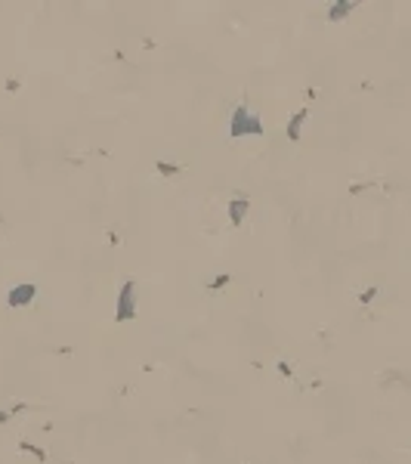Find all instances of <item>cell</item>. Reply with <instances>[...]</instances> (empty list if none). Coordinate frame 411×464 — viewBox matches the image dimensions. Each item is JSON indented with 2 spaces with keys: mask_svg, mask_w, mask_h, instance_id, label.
<instances>
[{
  "mask_svg": "<svg viewBox=\"0 0 411 464\" xmlns=\"http://www.w3.org/2000/svg\"><path fill=\"white\" fill-rule=\"evenodd\" d=\"M229 279H232V276H229V273H223V276H216V279H213V282H210V288H213V291H216V288H223V285H226V282H229Z\"/></svg>",
  "mask_w": 411,
  "mask_h": 464,
  "instance_id": "9",
  "label": "cell"
},
{
  "mask_svg": "<svg viewBox=\"0 0 411 464\" xmlns=\"http://www.w3.org/2000/svg\"><path fill=\"white\" fill-rule=\"evenodd\" d=\"M34 297H37V285H31V282H22V285H13V288H10V294H7V303H10L13 309H19V306H28Z\"/></svg>",
  "mask_w": 411,
  "mask_h": 464,
  "instance_id": "3",
  "label": "cell"
},
{
  "mask_svg": "<svg viewBox=\"0 0 411 464\" xmlns=\"http://www.w3.org/2000/svg\"><path fill=\"white\" fill-rule=\"evenodd\" d=\"M4 421H10V409H7V412H0V424H4Z\"/></svg>",
  "mask_w": 411,
  "mask_h": 464,
  "instance_id": "11",
  "label": "cell"
},
{
  "mask_svg": "<svg viewBox=\"0 0 411 464\" xmlns=\"http://www.w3.org/2000/svg\"><path fill=\"white\" fill-rule=\"evenodd\" d=\"M118 322H130L136 319V282H124L121 291H118V313H115Z\"/></svg>",
  "mask_w": 411,
  "mask_h": 464,
  "instance_id": "2",
  "label": "cell"
},
{
  "mask_svg": "<svg viewBox=\"0 0 411 464\" xmlns=\"http://www.w3.org/2000/svg\"><path fill=\"white\" fill-rule=\"evenodd\" d=\"M356 4H353V0H337V4H331V13H328V19L331 22H337V19H343L350 10H353Z\"/></svg>",
  "mask_w": 411,
  "mask_h": 464,
  "instance_id": "6",
  "label": "cell"
},
{
  "mask_svg": "<svg viewBox=\"0 0 411 464\" xmlns=\"http://www.w3.org/2000/svg\"><path fill=\"white\" fill-rule=\"evenodd\" d=\"M306 118H309V111H306V108H300V111H297L294 118L288 121V130H284V133H288V139H291V142L300 139V127H303V121H306Z\"/></svg>",
  "mask_w": 411,
  "mask_h": 464,
  "instance_id": "5",
  "label": "cell"
},
{
  "mask_svg": "<svg viewBox=\"0 0 411 464\" xmlns=\"http://www.w3.org/2000/svg\"><path fill=\"white\" fill-rule=\"evenodd\" d=\"M229 133H232V136H260V133H263V124H260V118H257L247 105H238V108L232 111Z\"/></svg>",
  "mask_w": 411,
  "mask_h": 464,
  "instance_id": "1",
  "label": "cell"
},
{
  "mask_svg": "<svg viewBox=\"0 0 411 464\" xmlns=\"http://www.w3.org/2000/svg\"><path fill=\"white\" fill-rule=\"evenodd\" d=\"M158 170H161L164 177H170V173H179V164H167V161H158Z\"/></svg>",
  "mask_w": 411,
  "mask_h": 464,
  "instance_id": "8",
  "label": "cell"
},
{
  "mask_svg": "<svg viewBox=\"0 0 411 464\" xmlns=\"http://www.w3.org/2000/svg\"><path fill=\"white\" fill-rule=\"evenodd\" d=\"M247 198L241 195V192H235L232 195V201H229V220H232V226H241L244 223V217H247Z\"/></svg>",
  "mask_w": 411,
  "mask_h": 464,
  "instance_id": "4",
  "label": "cell"
},
{
  "mask_svg": "<svg viewBox=\"0 0 411 464\" xmlns=\"http://www.w3.org/2000/svg\"><path fill=\"white\" fill-rule=\"evenodd\" d=\"M22 449H25V452H31L37 461H47V452H44V449H37L34 443H22Z\"/></svg>",
  "mask_w": 411,
  "mask_h": 464,
  "instance_id": "7",
  "label": "cell"
},
{
  "mask_svg": "<svg viewBox=\"0 0 411 464\" xmlns=\"http://www.w3.org/2000/svg\"><path fill=\"white\" fill-rule=\"evenodd\" d=\"M374 297H377V288H368V291H362V297H359V300H362V303H371Z\"/></svg>",
  "mask_w": 411,
  "mask_h": 464,
  "instance_id": "10",
  "label": "cell"
}]
</instances>
